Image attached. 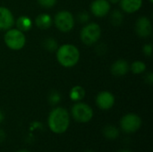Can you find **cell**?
Masks as SVG:
<instances>
[{
  "label": "cell",
  "mask_w": 153,
  "mask_h": 152,
  "mask_svg": "<svg viewBox=\"0 0 153 152\" xmlns=\"http://www.w3.org/2000/svg\"><path fill=\"white\" fill-rule=\"evenodd\" d=\"M48 125L50 131L56 134L65 133L70 125V115L68 111L61 107L52 109L48 118Z\"/></svg>",
  "instance_id": "cell-1"
},
{
  "label": "cell",
  "mask_w": 153,
  "mask_h": 152,
  "mask_svg": "<svg viewBox=\"0 0 153 152\" xmlns=\"http://www.w3.org/2000/svg\"><path fill=\"white\" fill-rule=\"evenodd\" d=\"M56 58L62 66L70 68L78 63L80 59V51L74 45L65 44L56 49Z\"/></svg>",
  "instance_id": "cell-2"
},
{
  "label": "cell",
  "mask_w": 153,
  "mask_h": 152,
  "mask_svg": "<svg viewBox=\"0 0 153 152\" xmlns=\"http://www.w3.org/2000/svg\"><path fill=\"white\" fill-rule=\"evenodd\" d=\"M4 40L5 45L13 50L22 49L26 43V38L24 33L18 29L7 30L4 34Z\"/></svg>",
  "instance_id": "cell-3"
},
{
  "label": "cell",
  "mask_w": 153,
  "mask_h": 152,
  "mask_svg": "<svg viewBox=\"0 0 153 152\" xmlns=\"http://www.w3.org/2000/svg\"><path fill=\"white\" fill-rule=\"evenodd\" d=\"M71 114L73 118L78 123H88L93 117V110L92 108L82 102H77L72 108Z\"/></svg>",
  "instance_id": "cell-4"
},
{
  "label": "cell",
  "mask_w": 153,
  "mask_h": 152,
  "mask_svg": "<svg viewBox=\"0 0 153 152\" xmlns=\"http://www.w3.org/2000/svg\"><path fill=\"white\" fill-rule=\"evenodd\" d=\"M101 35L100 26L97 23H89L84 26L81 31V39L82 41L87 45L91 46L96 43Z\"/></svg>",
  "instance_id": "cell-5"
},
{
  "label": "cell",
  "mask_w": 153,
  "mask_h": 152,
  "mask_svg": "<svg viewBox=\"0 0 153 152\" xmlns=\"http://www.w3.org/2000/svg\"><path fill=\"white\" fill-rule=\"evenodd\" d=\"M142 118L134 113L125 115L120 120V127L126 133L131 134L136 133L142 126Z\"/></svg>",
  "instance_id": "cell-6"
},
{
  "label": "cell",
  "mask_w": 153,
  "mask_h": 152,
  "mask_svg": "<svg viewBox=\"0 0 153 152\" xmlns=\"http://www.w3.org/2000/svg\"><path fill=\"white\" fill-rule=\"evenodd\" d=\"M56 27L62 32H69L74 26V15L68 11L58 12L54 18Z\"/></svg>",
  "instance_id": "cell-7"
},
{
  "label": "cell",
  "mask_w": 153,
  "mask_h": 152,
  "mask_svg": "<svg viewBox=\"0 0 153 152\" xmlns=\"http://www.w3.org/2000/svg\"><path fill=\"white\" fill-rule=\"evenodd\" d=\"M96 104L99 108L108 110L115 104V97L109 91H101L96 97Z\"/></svg>",
  "instance_id": "cell-8"
},
{
  "label": "cell",
  "mask_w": 153,
  "mask_h": 152,
  "mask_svg": "<svg viewBox=\"0 0 153 152\" xmlns=\"http://www.w3.org/2000/svg\"><path fill=\"white\" fill-rule=\"evenodd\" d=\"M135 31L137 35L142 38L149 37L152 32V26L150 19L144 16L140 17L135 24Z\"/></svg>",
  "instance_id": "cell-9"
},
{
  "label": "cell",
  "mask_w": 153,
  "mask_h": 152,
  "mask_svg": "<svg viewBox=\"0 0 153 152\" xmlns=\"http://www.w3.org/2000/svg\"><path fill=\"white\" fill-rule=\"evenodd\" d=\"M91 11L96 17H103L110 12V3L108 0H94L91 4Z\"/></svg>",
  "instance_id": "cell-10"
},
{
  "label": "cell",
  "mask_w": 153,
  "mask_h": 152,
  "mask_svg": "<svg viewBox=\"0 0 153 152\" xmlns=\"http://www.w3.org/2000/svg\"><path fill=\"white\" fill-rule=\"evenodd\" d=\"M14 24V17L12 12L4 6H0V30H7Z\"/></svg>",
  "instance_id": "cell-11"
},
{
  "label": "cell",
  "mask_w": 153,
  "mask_h": 152,
  "mask_svg": "<svg viewBox=\"0 0 153 152\" xmlns=\"http://www.w3.org/2000/svg\"><path fill=\"white\" fill-rule=\"evenodd\" d=\"M129 71V65L126 61L119 59L116 61L111 66V72L116 76H123Z\"/></svg>",
  "instance_id": "cell-12"
},
{
  "label": "cell",
  "mask_w": 153,
  "mask_h": 152,
  "mask_svg": "<svg viewBox=\"0 0 153 152\" xmlns=\"http://www.w3.org/2000/svg\"><path fill=\"white\" fill-rule=\"evenodd\" d=\"M121 8L126 13H134L138 11L143 4V0H120Z\"/></svg>",
  "instance_id": "cell-13"
},
{
  "label": "cell",
  "mask_w": 153,
  "mask_h": 152,
  "mask_svg": "<svg viewBox=\"0 0 153 152\" xmlns=\"http://www.w3.org/2000/svg\"><path fill=\"white\" fill-rule=\"evenodd\" d=\"M35 23L37 27L41 30H47L52 25V18L48 13H41L38 15L35 19Z\"/></svg>",
  "instance_id": "cell-14"
},
{
  "label": "cell",
  "mask_w": 153,
  "mask_h": 152,
  "mask_svg": "<svg viewBox=\"0 0 153 152\" xmlns=\"http://www.w3.org/2000/svg\"><path fill=\"white\" fill-rule=\"evenodd\" d=\"M16 26H17V29L20 30L21 31H28L31 29L32 27V22L31 20L27 17V16H20L17 21H16Z\"/></svg>",
  "instance_id": "cell-15"
},
{
  "label": "cell",
  "mask_w": 153,
  "mask_h": 152,
  "mask_svg": "<svg viewBox=\"0 0 153 152\" xmlns=\"http://www.w3.org/2000/svg\"><path fill=\"white\" fill-rule=\"evenodd\" d=\"M103 135L107 139L114 141V140L118 138V136H119V130L115 125H106L103 128Z\"/></svg>",
  "instance_id": "cell-16"
},
{
  "label": "cell",
  "mask_w": 153,
  "mask_h": 152,
  "mask_svg": "<svg viewBox=\"0 0 153 152\" xmlns=\"http://www.w3.org/2000/svg\"><path fill=\"white\" fill-rule=\"evenodd\" d=\"M69 96H70V99L73 101L79 102V101H81L84 98L85 90H84V89L82 86H74V87H73L71 89Z\"/></svg>",
  "instance_id": "cell-17"
},
{
  "label": "cell",
  "mask_w": 153,
  "mask_h": 152,
  "mask_svg": "<svg viewBox=\"0 0 153 152\" xmlns=\"http://www.w3.org/2000/svg\"><path fill=\"white\" fill-rule=\"evenodd\" d=\"M131 70L134 74L143 73L146 70V65L142 61H135L132 64Z\"/></svg>",
  "instance_id": "cell-18"
},
{
  "label": "cell",
  "mask_w": 153,
  "mask_h": 152,
  "mask_svg": "<svg viewBox=\"0 0 153 152\" xmlns=\"http://www.w3.org/2000/svg\"><path fill=\"white\" fill-rule=\"evenodd\" d=\"M123 19H124V16L120 11L115 10L111 13L110 22L113 25H120L123 22Z\"/></svg>",
  "instance_id": "cell-19"
},
{
  "label": "cell",
  "mask_w": 153,
  "mask_h": 152,
  "mask_svg": "<svg viewBox=\"0 0 153 152\" xmlns=\"http://www.w3.org/2000/svg\"><path fill=\"white\" fill-rule=\"evenodd\" d=\"M44 46H45V48L50 52L57 49V42L54 39H51V38H48L45 40Z\"/></svg>",
  "instance_id": "cell-20"
},
{
  "label": "cell",
  "mask_w": 153,
  "mask_h": 152,
  "mask_svg": "<svg viewBox=\"0 0 153 152\" xmlns=\"http://www.w3.org/2000/svg\"><path fill=\"white\" fill-rule=\"evenodd\" d=\"M61 100V95L57 91H52L48 97V101L51 105H56Z\"/></svg>",
  "instance_id": "cell-21"
},
{
  "label": "cell",
  "mask_w": 153,
  "mask_h": 152,
  "mask_svg": "<svg viewBox=\"0 0 153 152\" xmlns=\"http://www.w3.org/2000/svg\"><path fill=\"white\" fill-rule=\"evenodd\" d=\"M38 3L44 8H51L56 4V0H38Z\"/></svg>",
  "instance_id": "cell-22"
},
{
  "label": "cell",
  "mask_w": 153,
  "mask_h": 152,
  "mask_svg": "<svg viewBox=\"0 0 153 152\" xmlns=\"http://www.w3.org/2000/svg\"><path fill=\"white\" fill-rule=\"evenodd\" d=\"M89 19H90V15H89V13H86V12H82V13H80L78 14V20H79V22H82V23L87 22L89 21Z\"/></svg>",
  "instance_id": "cell-23"
},
{
  "label": "cell",
  "mask_w": 153,
  "mask_h": 152,
  "mask_svg": "<svg viewBox=\"0 0 153 152\" xmlns=\"http://www.w3.org/2000/svg\"><path fill=\"white\" fill-rule=\"evenodd\" d=\"M143 53L148 56H151L152 54V44H146L144 47H143Z\"/></svg>",
  "instance_id": "cell-24"
},
{
  "label": "cell",
  "mask_w": 153,
  "mask_h": 152,
  "mask_svg": "<svg viewBox=\"0 0 153 152\" xmlns=\"http://www.w3.org/2000/svg\"><path fill=\"white\" fill-rule=\"evenodd\" d=\"M41 128H42V125L39 122H34V123H32L30 129L34 130V129H41Z\"/></svg>",
  "instance_id": "cell-25"
},
{
  "label": "cell",
  "mask_w": 153,
  "mask_h": 152,
  "mask_svg": "<svg viewBox=\"0 0 153 152\" xmlns=\"http://www.w3.org/2000/svg\"><path fill=\"white\" fill-rule=\"evenodd\" d=\"M5 140V133L4 130L0 129V142H3Z\"/></svg>",
  "instance_id": "cell-26"
},
{
  "label": "cell",
  "mask_w": 153,
  "mask_h": 152,
  "mask_svg": "<svg viewBox=\"0 0 153 152\" xmlns=\"http://www.w3.org/2000/svg\"><path fill=\"white\" fill-rule=\"evenodd\" d=\"M146 79H147V82H149V83L150 84H152V80H153V76H152V73H149V75L146 77Z\"/></svg>",
  "instance_id": "cell-27"
},
{
  "label": "cell",
  "mask_w": 153,
  "mask_h": 152,
  "mask_svg": "<svg viewBox=\"0 0 153 152\" xmlns=\"http://www.w3.org/2000/svg\"><path fill=\"white\" fill-rule=\"evenodd\" d=\"M4 114H3V112L0 110V123H2V122L4 121Z\"/></svg>",
  "instance_id": "cell-28"
},
{
  "label": "cell",
  "mask_w": 153,
  "mask_h": 152,
  "mask_svg": "<svg viewBox=\"0 0 153 152\" xmlns=\"http://www.w3.org/2000/svg\"><path fill=\"white\" fill-rule=\"evenodd\" d=\"M110 4H117V3H118L120 0H108Z\"/></svg>",
  "instance_id": "cell-29"
},
{
  "label": "cell",
  "mask_w": 153,
  "mask_h": 152,
  "mask_svg": "<svg viewBox=\"0 0 153 152\" xmlns=\"http://www.w3.org/2000/svg\"><path fill=\"white\" fill-rule=\"evenodd\" d=\"M118 152H132V151H130L129 150H121V151H119Z\"/></svg>",
  "instance_id": "cell-30"
},
{
  "label": "cell",
  "mask_w": 153,
  "mask_h": 152,
  "mask_svg": "<svg viewBox=\"0 0 153 152\" xmlns=\"http://www.w3.org/2000/svg\"><path fill=\"white\" fill-rule=\"evenodd\" d=\"M17 152H30L29 151H27V150H21V151H19Z\"/></svg>",
  "instance_id": "cell-31"
},
{
  "label": "cell",
  "mask_w": 153,
  "mask_h": 152,
  "mask_svg": "<svg viewBox=\"0 0 153 152\" xmlns=\"http://www.w3.org/2000/svg\"><path fill=\"white\" fill-rule=\"evenodd\" d=\"M85 152H94V151H85Z\"/></svg>",
  "instance_id": "cell-32"
},
{
  "label": "cell",
  "mask_w": 153,
  "mask_h": 152,
  "mask_svg": "<svg viewBox=\"0 0 153 152\" xmlns=\"http://www.w3.org/2000/svg\"><path fill=\"white\" fill-rule=\"evenodd\" d=\"M149 1H150L151 3H152V2H153V0H149Z\"/></svg>",
  "instance_id": "cell-33"
}]
</instances>
